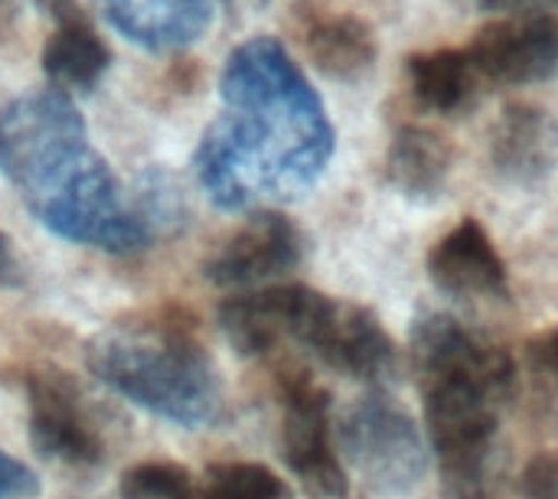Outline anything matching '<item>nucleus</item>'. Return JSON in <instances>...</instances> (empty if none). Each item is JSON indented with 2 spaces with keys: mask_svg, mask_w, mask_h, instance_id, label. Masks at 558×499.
Segmentation results:
<instances>
[{
  "mask_svg": "<svg viewBox=\"0 0 558 499\" xmlns=\"http://www.w3.org/2000/svg\"><path fill=\"white\" fill-rule=\"evenodd\" d=\"M222 111L203 131L193 170L226 212L304 196L333 157V127L320 95L291 52L255 36L235 46L219 78Z\"/></svg>",
  "mask_w": 558,
  "mask_h": 499,
  "instance_id": "obj_1",
  "label": "nucleus"
},
{
  "mask_svg": "<svg viewBox=\"0 0 558 499\" xmlns=\"http://www.w3.org/2000/svg\"><path fill=\"white\" fill-rule=\"evenodd\" d=\"M0 173L52 235L108 255H137L157 232L95 150L72 95L26 92L0 108Z\"/></svg>",
  "mask_w": 558,
  "mask_h": 499,
  "instance_id": "obj_2",
  "label": "nucleus"
},
{
  "mask_svg": "<svg viewBox=\"0 0 558 499\" xmlns=\"http://www.w3.org/2000/svg\"><path fill=\"white\" fill-rule=\"evenodd\" d=\"M412 366L435 454L448 474H474L517 392L510 353L448 314H425L412 327Z\"/></svg>",
  "mask_w": 558,
  "mask_h": 499,
  "instance_id": "obj_3",
  "label": "nucleus"
},
{
  "mask_svg": "<svg viewBox=\"0 0 558 499\" xmlns=\"http://www.w3.org/2000/svg\"><path fill=\"white\" fill-rule=\"evenodd\" d=\"M85 363L111 392L170 425L196 431L222 422L219 369L196 327L177 311L131 317L95 333Z\"/></svg>",
  "mask_w": 558,
  "mask_h": 499,
  "instance_id": "obj_4",
  "label": "nucleus"
},
{
  "mask_svg": "<svg viewBox=\"0 0 558 499\" xmlns=\"http://www.w3.org/2000/svg\"><path fill=\"white\" fill-rule=\"evenodd\" d=\"M350 467L383 497H405L428 474V445L412 415L383 392L363 395L340 425Z\"/></svg>",
  "mask_w": 558,
  "mask_h": 499,
  "instance_id": "obj_5",
  "label": "nucleus"
},
{
  "mask_svg": "<svg viewBox=\"0 0 558 499\" xmlns=\"http://www.w3.org/2000/svg\"><path fill=\"white\" fill-rule=\"evenodd\" d=\"M281 454L291 474L320 499L347 494V471L330 428V395L311 373H281Z\"/></svg>",
  "mask_w": 558,
  "mask_h": 499,
  "instance_id": "obj_6",
  "label": "nucleus"
},
{
  "mask_svg": "<svg viewBox=\"0 0 558 499\" xmlns=\"http://www.w3.org/2000/svg\"><path fill=\"white\" fill-rule=\"evenodd\" d=\"M26 412L29 441L46 461L65 467H98L105 461V441L65 369L43 366L26 373Z\"/></svg>",
  "mask_w": 558,
  "mask_h": 499,
  "instance_id": "obj_7",
  "label": "nucleus"
},
{
  "mask_svg": "<svg viewBox=\"0 0 558 499\" xmlns=\"http://www.w3.org/2000/svg\"><path fill=\"white\" fill-rule=\"evenodd\" d=\"M324 294L307 284H271L232 294L219 304V330L245 360H262L284 343L301 346V337L320 307Z\"/></svg>",
  "mask_w": 558,
  "mask_h": 499,
  "instance_id": "obj_8",
  "label": "nucleus"
},
{
  "mask_svg": "<svg viewBox=\"0 0 558 499\" xmlns=\"http://www.w3.org/2000/svg\"><path fill=\"white\" fill-rule=\"evenodd\" d=\"M301 346L327 369L360 382H386L396 373V343L379 317L330 294L317 307Z\"/></svg>",
  "mask_w": 558,
  "mask_h": 499,
  "instance_id": "obj_9",
  "label": "nucleus"
},
{
  "mask_svg": "<svg viewBox=\"0 0 558 499\" xmlns=\"http://www.w3.org/2000/svg\"><path fill=\"white\" fill-rule=\"evenodd\" d=\"M468 56L490 85H536L558 75V16L553 13H507L484 23Z\"/></svg>",
  "mask_w": 558,
  "mask_h": 499,
  "instance_id": "obj_10",
  "label": "nucleus"
},
{
  "mask_svg": "<svg viewBox=\"0 0 558 499\" xmlns=\"http://www.w3.org/2000/svg\"><path fill=\"white\" fill-rule=\"evenodd\" d=\"M301 229L278 209H258L203 261V278L216 288H258L301 265Z\"/></svg>",
  "mask_w": 558,
  "mask_h": 499,
  "instance_id": "obj_11",
  "label": "nucleus"
},
{
  "mask_svg": "<svg viewBox=\"0 0 558 499\" xmlns=\"http://www.w3.org/2000/svg\"><path fill=\"white\" fill-rule=\"evenodd\" d=\"M490 167L520 190L543 186L558 167V118L533 101H510L490 127Z\"/></svg>",
  "mask_w": 558,
  "mask_h": 499,
  "instance_id": "obj_12",
  "label": "nucleus"
},
{
  "mask_svg": "<svg viewBox=\"0 0 558 499\" xmlns=\"http://www.w3.org/2000/svg\"><path fill=\"white\" fill-rule=\"evenodd\" d=\"M432 281L451 297H477V301H507L510 278L507 265L477 219H461L428 255Z\"/></svg>",
  "mask_w": 558,
  "mask_h": 499,
  "instance_id": "obj_13",
  "label": "nucleus"
},
{
  "mask_svg": "<svg viewBox=\"0 0 558 499\" xmlns=\"http://www.w3.org/2000/svg\"><path fill=\"white\" fill-rule=\"evenodd\" d=\"M108 23L147 52L193 46L213 23L216 0H101Z\"/></svg>",
  "mask_w": 558,
  "mask_h": 499,
  "instance_id": "obj_14",
  "label": "nucleus"
},
{
  "mask_svg": "<svg viewBox=\"0 0 558 499\" xmlns=\"http://www.w3.org/2000/svg\"><path fill=\"white\" fill-rule=\"evenodd\" d=\"M454 150L448 137L428 124H402L383 157V180L405 199L435 203L451 180Z\"/></svg>",
  "mask_w": 558,
  "mask_h": 499,
  "instance_id": "obj_15",
  "label": "nucleus"
},
{
  "mask_svg": "<svg viewBox=\"0 0 558 499\" xmlns=\"http://www.w3.org/2000/svg\"><path fill=\"white\" fill-rule=\"evenodd\" d=\"M304 49L320 75L343 85L363 82L379 59L376 33L369 29L366 20L353 13L317 16L304 33Z\"/></svg>",
  "mask_w": 558,
  "mask_h": 499,
  "instance_id": "obj_16",
  "label": "nucleus"
},
{
  "mask_svg": "<svg viewBox=\"0 0 558 499\" xmlns=\"http://www.w3.org/2000/svg\"><path fill=\"white\" fill-rule=\"evenodd\" d=\"M39 62L52 88L65 95L72 92L85 95L111 69V46L98 36V29L85 16H75L59 23L56 33L43 42Z\"/></svg>",
  "mask_w": 558,
  "mask_h": 499,
  "instance_id": "obj_17",
  "label": "nucleus"
},
{
  "mask_svg": "<svg viewBox=\"0 0 558 499\" xmlns=\"http://www.w3.org/2000/svg\"><path fill=\"white\" fill-rule=\"evenodd\" d=\"M409 85L428 111L458 114L471 108L484 78L468 49H435L409 59Z\"/></svg>",
  "mask_w": 558,
  "mask_h": 499,
  "instance_id": "obj_18",
  "label": "nucleus"
},
{
  "mask_svg": "<svg viewBox=\"0 0 558 499\" xmlns=\"http://www.w3.org/2000/svg\"><path fill=\"white\" fill-rule=\"evenodd\" d=\"M203 494L206 499H291V487L265 464L222 461L206 471Z\"/></svg>",
  "mask_w": 558,
  "mask_h": 499,
  "instance_id": "obj_19",
  "label": "nucleus"
},
{
  "mask_svg": "<svg viewBox=\"0 0 558 499\" xmlns=\"http://www.w3.org/2000/svg\"><path fill=\"white\" fill-rule=\"evenodd\" d=\"M121 499H206L203 487H196L193 474L170 461H144L134 464L118 487Z\"/></svg>",
  "mask_w": 558,
  "mask_h": 499,
  "instance_id": "obj_20",
  "label": "nucleus"
},
{
  "mask_svg": "<svg viewBox=\"0 0 558 499\" xmlns=\"http://www.w3.org/2000/svg\"><path fill=\"white\" fill-rule=\"evenodd\" d=\"M39 494V477L0 448V499H33Z\"/></svg>",
  "mask_w": 558,
  "mask_h": 499,
  "instance_id": "obj_21",
  "label": "nucleus"
},
{
  "mask_svg": "<svg viewBox=\"0 0 558 499\" xmlns=\"http://www.w3.org/2000/svg\"><path fill=\"white\" fill-rule=\"evenodd\" d=\"M523 497L526 499H558V454H543L530 461L523 474Z\"/></svg>",
  "mask_w": 558,
  "mask_h": 499,
  "instance_id": "obj_22",
  "label": "nucleus"
},
{
  "mask_svg": "<svg viewBox=\"0 0 558 499\" xmlns=\"http://www.w3.org/2000/svg\"><path fill=\"white\" fill-rule=\"evenodd\" d=\"M530 360L536 363V369L543 376H549L558 386V327H553L549 333H543V337H536L530 343Z\"/></svg>",
  "mask_w": 558,
  "mask_h": 499,
  "instance_id": "obj_23",
  "label": "nucleus"
},
{
  "mask_svg": "<svg viewBox=\"0 0 558 499\" xmlns=\"http://www.w3.org/2000/svg\"><path fill=\"white\" fill-rule=\"evenodd\" d=\"M23 284V265L16 258V248L7 232H0V291Z\"/></svg>",
  "mask_w": 558,
  "mask_h": 499,
  "instance_id": "obj_24",
  "label": "nucleus"
},
{
  "mask_svg": "<svg viewBox=\"0 0 558 499\" xmlns=\"http://www.w3.org/2000/svg\"><path fill=\"white\" fill-rule=\"evenodd\" d=\"M33 7L43 10L46 16H52L56 23L82 16V0H33Z\"/></svg>",
  "mask_w": 558,
  "mask_h": 499,
  "instance_id": "obj_25",
  "label": "nucleus"
},
{
  "mask_svg": "<svg viewBox=\"0 0 558 499\" xmlns=\"http://www.w3.org/2000/svg\"><path fill=\"white\" fill-rule=\"evenodd\" d=\"M23 16V0H0V42H7Z\"/></svg>",
  "mask_w": 558,
  "mask_h": 499,
  "instance_id": "obj_26",
  "label": "nucleus"
},
{
  "mask_svg": "<svg viewBox=\"0 0 558 499\" xmlns=\"http://www.w3.org/2000/svg\"><path fill=\"white\" fill-rule=\"evenodd\" d=\"M222 7L229 10V16H248V13H262L268 0H222Z\"/></svg>",
  "mask_w": 558,
  "mask_h": 499,
  "instance_id": "obj_27",
  "label": "nucleus"
},
{
  "mask_svg": "<svg viewBox=\"0 0 558 499\" xmlns=\"http://www.w3.org/2000/svg\"><path fill=\"white\" fill-rule=\"evenodd\" d=\"M471 499H481V497H471Z\"/></svg>",
  "mask_w": 558,
  "mask_h": 499,
  "instance_id": "obj_28",
  "label": "nucleus"
},
{
  "mask_svg": "<svg viewBox=\"0 0 558 499\" xmlns=\"http://www.w3.org/2000/svg\"><path fill=\"white\" fill-rule=\"evenodd\" d=\"M520 3H523V0H520Z\"/></svg>",
  "mask_w": 558,
  "mask_h": 499,
  "instance_id": "obj_29",
  "label": "nucleus"
}]
</instances>
